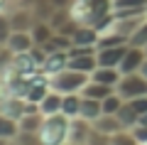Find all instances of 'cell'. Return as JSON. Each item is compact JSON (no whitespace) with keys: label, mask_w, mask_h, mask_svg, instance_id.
Segmentation results:
<instances>
[{"label":"cell","mask_w":147,"mask_h":145,"mask_svg":"<svg viewBox=\"0 0 147 145\" xmlns=\"http://www.w3.org/2000/svg\"><path fill=\"white\" fill-rule=\"evenodd\" d=\"M69 125H71V118L64 113L44 116L37 138H39L42 145H66L69 143Z\"/></svg>","instance_id":"6da1fadb"},{"label":"cell","mask_w":147,"mask_h":145,"mask_svg":"<svg viewBox=\"0 0 147 145\" xmlns=\"http://www.w3.org/2000/svg\"><path fill=\"white\" fill-rule=\"evenodd\" d=\"M88 79H91L88 74L66 67L64 71L49 76V88H54V91H59V93H81L84 86L88 84Z\"/></svg>","instance_id":"7a4b0ae2"},{"label":"cell","mask_w":147,"mask_h":145,"mask_svg":"<svg viewBox=\"0 0 147 145\" xmlns=\"http://www.w3.org/2000/svg\"><path fill=\"white\" fill-rule=\"evenodd\" d=\"M115 91L120 93L125 101L137 99V96H147V79L142 76L140 71H135V74H123V79L118 81Z\"/></svg>","instance_id":"3957f363"},{"label":"cell","mask_w":147,"mask_h":145,"mask_svg":"<svg viewBox=\"0 0 147 145\" xmlns=\"http://www.w3.org/2000/svg\"><path fill=\"white\" fill-rule=\"evenodd\" d=\"M7 15H10L12 30H17V32H30L32 27L39 22L32 7H20V5H15L12 10H7Z\"/></svg>","instance_id":"277c9868"},{"label":"cell","mask_w":147,"mask_h":145,"mask_svg":"<svg viewBox=\"0 0 147 145\" xmlns=\"http://www.w3.org/2000/svg\"><path fill=\"white\" fill-rule=\"evenodd\" d=\"M145 59H147V52L142 47H127V52H125V57H123L118 69H120V74H135L142 69Z\"/></svg>","instance_id":"5b68a950"},{"label":"cell","mask_w":147,"mask_h":145,"mask_svg":"<svg viewBox=\"0 0 147 145\" xmlns=\"http://www.w3.org/2000/svg\"><path fill=\"white\" fill-rule=\"evenodd\" d=\"M130 44H118V47H105V49H96V59L98 67H120L123 57H125Z\"/></svg>","instance_id":"8992f818"},{"label":"cell","mask_w":147,"mask_h":145,"mask_svg":"<svg viewBox=\"0 0 147 145\" xmlns=\"http://www.w3.org/2000/svg\"><path fill=\"white\" fill-rule=\"evenodd\" d=\"M93 125L88 123L86 118H71V125H69V145H86L88 140V133Z\"/></svg>","instance_id":"52a82bcc"},{"label":"cell","mask_w":147,"mask_h":145,"mask_svg":"<svg viewBox=\"0 0 147 145\" xmlns=\"http://www.w3.org/2000/svg\"><path fill=\"white\" fill-rule=\"evenodd\" d=\"M7 49H10L12 54H27L34 47V39H32V35L30 32H17V30H12V35H10V39H7Z\"/></svg>","instance_id":"ba28073f"},{"label":"cell","mask_w":147,"mask_h":145,"mask_svg":"<svg viewBox=\"0 0 147 145\" xmlns=\"http://www.w3.org/2000/svg\"><path fill=\"white\" fill-rule=\"evenodd\" d=\"M123 79L120 69L118 67H96L91 71V81H98V84H105V86H118V81Z\"/></svg>","instance_id":"9c48e42d"},{"label":"cell","mask_w":147,"mask_h":145,"mask_svg":"<svg viewBox=\"0 0 147 145\" xmlns=\"http://www.w3.org/2000/svg\"><path fill=\"white\" fill-rule=\"evenodd\" d=\"M98 37H100V32L93 25H79V30L71 35V39H74V44H79V47H96L98 44Z\"/></svg>","instance_id":"30bf717a"},{"label":"cell","mask_w":147,"mask_h":145,"mask_svg":"<svg viewBox=\"0 0 147 145\" xmlns=\"http://www.w3.org/2000/svg\"><path fill=\"white\" fill-rule=\"evenodd\" d=\"M66 64H69V54L66 52H49L47 59H44V64H42V71L47 74V76H54V74L64 71Z\"/></svg>","instance_id":"8fae6325"},{"label":"cell","mask_w":147,"mask_h":145,"mask_svg":"<svg viewBox=\"0 0 147 145\" xmlns=\"http://www.w3.org/2000/svg\"><path fill=\"white\" fill-rule=\"evenodd\" d=\"M91 125H93L96 130H100V133H105V135H115V133H120V130H125V125L120 123V118H118V116H110V113L98 116Z\"/></svg>","instance_id":"7c38bea8"},{"label":"cell","mask_w":147,"mask_h":145,"mask_svg":"<svg viewBox=\"0 0 147 145\" xmlns=\"http://www.w3.org/2000/svg\"><path fill=\"white\" fill-rule=\"evenodd\" d=\"M69 69H76V71H84L91 76L96 67H98V59H96V52H88V54H76V57H69Z\"/></svg>","instance_id":"4fadbf2b"},{"label":"cell","mask_w":147,"mask_h":145,"mask_svg":"<svg viewBox=\"0 0 147 145\" xmlns=\"http://www.w3.org/2000/svg\"><path fill=\"white\" fill-rule=\"evenodd\" d=\"M61 101H64V93H59V91H54V88H49L47 96L39 101V111H42V116L61 113Z\"/></svg>","instance_id":"5bb4252c"},{"label":"cell","mask_w":147,"mask_h":145,"mask_svg":"<svg viewBox=\"0 0 147 145\" xmlns=\"http://www.w3.org/2000/svg\"><path fill=\"white\" fill-rule=\"evenodd\" d=\"M42 120H44V116L39 113V111H32V113H25L20 120H17V125H20V133H27V135H37V133H39V128H42Z\"/></svg>","instance_id":"9a60e30c"},{"label":"cell","mask_w":147,"mask_h":145,"mask_svg":"<svg viewBox=\"0 0 147 145\" xmlns=\"http://www.w3.org/2000/svg\"><path fill=\"white\" fill-rule=\"evenodd\" d=\"M81 101H84L81 93H64L61 113L69 116V118H79V116H81Z\"/></svg>","instance_id":"2e32d148"},{"label":"cell","mask_w":147,"mask_h":145,"mask_svg":"<svg viewBox=\"0 0 147 145\" xmlns=\"http://www.w3.org/2000/svg\"><path fill=\"white\" fill-rule=\"evenodd\" d=\"M115 91L113 86H105V84H98V81H91L84 86V91H81V96H88V99H96V101H103L105 96H110V93Z\"/></svg>","instance_id":"e0dca14e"},{"label":"cell","mask_w":147,"mask_h":145,"mask_svg":"<svg viewBox=\"0 0 147 145\" xmlns=\"http://www.w3.org/2000/svg\"><path fill=\"white\" fill-rule=\"evenodd\" d=\"M98 116H103V103L96 101V99L84 96V101H81V118H86L88 123H93Z\"/></svg>","instance_id":"ac0fdd59"},{"label":"cell","mask_w":147,"mask_h":145,"mask_svg":"<svg viewBox=\"0 0 147 145\" xmlns=\"http://www.w3.org/2000/svg\"><path fill=\"white\" fill-rule=\"evenodd\" d=\"M30 35H32V39H34V44L42 47V44H47V42L54 37V27L49 25V22H42V20H39V22L30 30Z\"/></svg>","instance_id":"d6986e66"},{"label":"cell","mask_w":147,"mask_h":145,"mask_svg":"<svg viewBox=\"0 0 147 145\" xmlns=\"http://www.w3.org/2000/svg\"><path fill=\"white\" fill-rule=\"evenodd\" d=\"M17 135H20L17 120L10 118V116H5V113H0V138L3 140H15Z\"/></svg>","instance_id":"ffe728a7"},{"label":"cell","mask_w":147,"mask_h":145,"mask_svg":"<svg viewBox=\"0 0 147 145\" xmlns=\"http://www.w3.org/2000/svg\"><path fill=\"white\" fill-rule=\"evenodd\" d=\"M118 118H120V123L125 125L127 130H130L132 125H137V120H140V113H137V111H135V108H132V106L125 101V103H123V108L118 111Z\"/></svg>","instance_id":"44dd1931"},{"label":"cell","mask_w":147,"mask_h":145,"mask_svg":"<svg viewBox=\"0 0 147 145\" xmlns=\"http://www.w3.org/2000/svg\"><path fill=\"white\" fill-rule=\"evenodd\" d=\"M127 44H130V47H142V49L147 47V15L142 17V22L137 25V30H135V32L130 35Z\"/></svg>","instance_id":"7402d4cb"},{"label":"cell","mask_w":147,"mask_h":145,"mask_svg":"<svg viewBox=\"0 0 147 145\" xmlns=\"http://www.w3.org/2000/svg\"><path fill=\"white\" fill-rule=\"evenodd\" d=\"M10 35H12V22H10V15H7V10H0V44H3V47L7 44Z\"/></svg>","instance_id":"603a6c76"},{"label":"cell","mask_w":147,"mask_h":145,"mask_svg":"<svg viewBox=\"0 0 147 145\" xmlns=\"http://www.w3.org/2000/svg\"><path fill=\"white\" fill-rule=\"evenodd\" d=\"M113 10H147V0H113Z\"/></svg>","instance_id":"cb8c5ba5"},{"label":"cell","mask_w":147,"mask_h":145,"mask_svg":"<svg viewBox=\"0 0 147 145\" xmlns=\"http://www.w3.org/2000/svg\"><path fill=\"white\" fill-rule=\"evenodd\" d=\"M110 145H140L135 140V135L130 133V130H120V133H115V135H110Z\"/></svg>","instance_id":"d4e9b609"},{"label":"cell","mask_w":147,"mask_h":145,"mask_svg":"<svg viewBox=\"0 0 147 145\" xmlns=\"http://www.w3.org/2000/svg\"><path fill=\"white\" fill-rule=\"evenodd\" d=\"M86 145H110V135H105V133H100V130L91 128V133H88V140H86Z\"/></svg>","instance_id":"484cf974"},{"label":"cell","mask_w":147,"mask_h":145,"mask_svg":"<svg viewBox=\"0 0 147 145\" xmlns=\"http://www.w3.org/2000/svg\"><path fill=\"white\" fill-rule=\"evenodd\" d=\"M130 133L135 135V140H137L140 145H147V125L137 123V125H132V128H130Z\"/></svg>","instance_id":"4316f807"},{"label":"cell","mask_w":147,"mask_h":145,"mask_svg":"<svg viewBox=\"0 0 147 145\" xmlns=\"http://www.w3.org/2000/svg\"><path fill=\"white\" fill-rule=\"evenodd\" d=\"M127 103H130L140 116H145V113H147V96H137V99H130Z\"/></svg>","instance_id":"83f0119b"},{"label":"cell","mask_w":147,"mask_h":145,"mask_svg":"<svg viewBox=\"0 0 147 145\" xmlns=\"http://www.w3.org/2000/svg\"><path fill=\"white\" fill-rule=\"evenodd\" d=\"M140 74H142V76L147 79V59H145V64H142V69H140Z\"/></svg>","instance_id":"f1b7e54d"},{"label":"cell","mask_w":147,"mask_h":145,"mask_svg":"<svg viewBox=\"0 0 147 145\" xmlns=\"http://www.w3.org/2000/svg\"><path fill=\"white\" fill-rule=\"evenodd\" d=\"M3 49H5V47H3V44H0V52H3Z\"/></svg>","instance_id":"f546056e"},{"label":"cell","mask_w":147,"mask_h":145,"mask_svg":"<svg viewBox=\"0 0 147 145\" xmlns=\"http://www.w3.org/2000/svg\"><path fill=\"white\" fill-rule=\"evenodd\" d=\"M0 101H3V93H0Z\"/></svg>","instance_id":"4dcf8cb0"},{"label":"cell","mask_w":147,"mask_h":145,"mask_svg":"<svg viewBox=\"0 0 147 145\" xmlns=\"http://www.w3.org/2000/svg\"><path fill=\"white\" fill-rule=\"evenodd\" d=\"M145 52H147V47H145Z\"/></svg>","instance_id":"1f68e13d"}]
</instances>
